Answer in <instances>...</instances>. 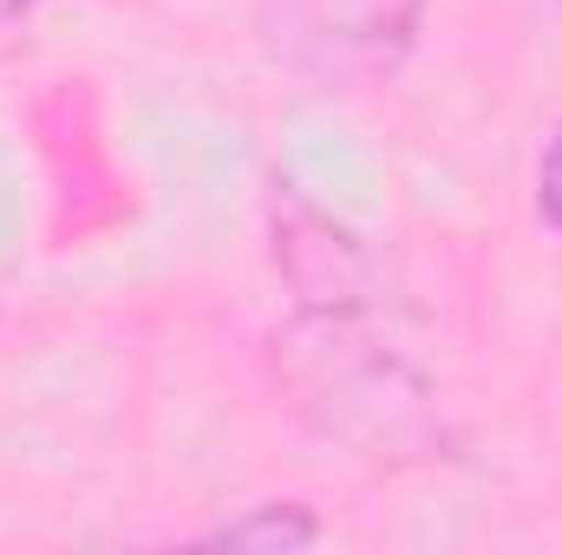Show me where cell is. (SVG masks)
<instances>
[{
  "label": "cell",
  "mask_w": 562,
  "mask_h": 555,
  "mask_svg": "<svg viewBox=\"0 0 562 555\" xmlns=\"http://www.w3.org/2000/svg\"><path fill=\"white\" fill-rule=\"evenodd\" d=\"M537 216H543V229L562 236V125L537 150Z\"/></svg>",
  "instance_id": "3"
},
{
  "label": "cell",
  "mask_w": 562,
  "mask_h": 555,
  "mask_svg": "<svg viewBox=\"0 0 562 555\" xmlns=\"http://www.w3.org/2000/svg\"><path fill=\"white\" fill-rule=\"evenodd\" d=\"M40 0H0V26H13V20H26Z\"/></svg>",
  "instance_id": "4"
},
{
  "label": "cell",
  "mask_w": 562,
  "mask_h": 555,
  "mask_svg": "<svg viewBox=\"0 0 562 555\" xmlns=\"http://www.w3.org/2000/svg\"><path fill=\"white\" fill-rule=\"evenodd\" d=\"M203 543H216V550H314L321 517L307 503H249L229 523H216Z\"/></svg>",
  "instance_id": "2"
},
{
  "label": "cell",
  "mask_w": 562,
  "mask_h": 555,
  "mask_svg": "<svg viewBox=\"0 0 562 555\" xmlns=\"http://www.w3.org/2000/svg\"><path fill=\"white\" fill-rule=\"evenodd\" d=\"M276 26L321 79H380L413 53L425 0H276Z\"/></svg>",
  "instance_id": "1"
}]
</instances>
